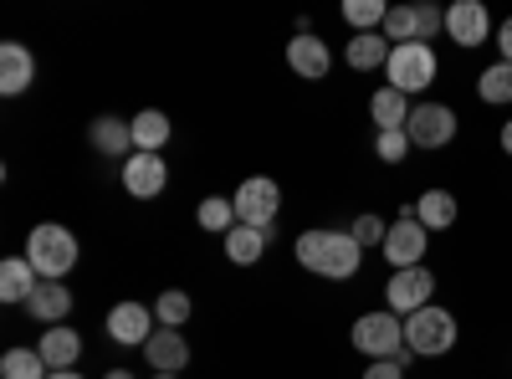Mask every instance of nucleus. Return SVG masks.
Returning a JSON list of instances; mask_svg holds the SVG:
<instances>
[{"label": "nucleus", "mask_w": 512, "mask_h": 379, "mask_svg": "<svg viewBox=\"0 0 512 379\" xmlns=\"http://www.w3.org/2000/svg\"><path fill=\"white\" fill-rule=\"evenodd\" d=\"M292 251H297V262H303L313 277H328V282H349L364 267V246L354 241V231H333V226L303 231Z\"/></svg>", "instance_id": "f257e3e1"}, {"label": "nucleus", "mask_w": 512, "mask_h": 379, "mask_svg": "<svg viewBox=\"0 0 512 379\" xmlns=\"http://www.w3.org/2000/svg\"><path fill=\"white\" fill-rule=\"evenodd\" d=\"M77 257H82V246H77V236H72L67 226H57V221L31 226V236H26V262L36 267L41 282H62V277L77 267Z\"/></svg>", "instance_id": "f03ea898"}, {"label": "nucleus", "mask_w": 512, "mask_h": 379, "mask_svg": "<svg viewBox=\"0 0 512 379\" xmlns=\"http://www.w3.org/2000/svg\"><path fill=\"white\" fill-rule=\"evenodd\" d=\"M456 339H461L456 313L441 308V303H431V308H420V313L405 318V349H410L415 359H441V354L456 349Z\"/></svg>", "instance_id": "7ed1b4c3"}, {"label": "nucleus", "mask_w": 512, "mask_h": 379, "mask_svg": "<svg viewBox=\"0 0 512 379\" xmlns=\"http://www.w3.org/2000/svg\"><path fill=\"white\" fill-rule=\"evenodd\" d=\"M354 349L374 364V359H415L410 349H405V318H395L390 308H379V313H364L359 323H354Z\"/></svg>", "instance_id": "20e7f679"}, {"label": "nucleus", "mask_w": 512, "mask_h": 379, "mask_svg": "<svg viewBox=\"0 0 512 379\" xmlns=\"http://www.w3.org/2000/svg\"><path fill=\"white\" fill-rule=\"evenodd\" d=\"M436 72H441L436 47H425V41H405V47H395V52H390V67H384L390 88H395V93H405V98H415V93L431 88Z\"/></svg>", "instance_id": "39448f33"}, {"label": "nucleus", "mask_w": 512, "mask_h": 379, "mask_svg": "<svg viewBox=\"0 0 512 379\" xmlns=\"http://www.w3.org/2000/svg\"><path fill=\"white\" fill-rule=\"evenodd\" d=\"M277 210H282V185L267 175H251L236 190V226H256L277 236Z\"/></svg>", "instance_id": "423d86ee"}, {"label": "nucleus", "mask_w": 512, "mask_h": 379, "mask_svg": "<svg viewBox=\"0 0 512 379\" xmlns=\"http://www.w3.org/2000/svg\"><path fill=\"white\" fill-rule=\"evenodd\" d=\"M384 303H390L395 318H410L420 308L436 303V272L431 267H405V272H390L384 282Z\"/></svg>", "instance_id": "0eeeda50"}, {"label": "nucleus", "mask_w": 512, "mask_h": 379, "mask_svg": "<svg viewBox=\"0 0 512 379\" xmlns=\"http://www.w3.org/2000/svg\"><path fill=\"white\" fill-rule=\"evenodd\" d=\"M425 251H431V231L405 210L400 221H390V236H384L379 257L390 262V272H405V267H425Z\"/></svg>", "instance_id": "6e6552de"}, {"label": "nucleus", "mask_w": 512, "mask_h": 379, "mask_svg": "<svg viewBox=\"0 0 512 379\" xmlns=\"http://www.w3.org/2000/svg\"><path fill=\"white\" fill-rule=\"evenodd\" d=\"M456 129H461V118L446 103H415L410 108V123H405V134H410L415 149H446L456 139Z\"/></svg>", "instance_id": "1a4fd4ad"}, {"label": "nucleus", "mask_w": 512, "mask_h": 379, "mask_svg": "<svg viewBox=\"0 0 512 379\" xmlns=\"http://www.w3.org/2000/svg\"><path fill=\"white\" fill-rule=\"evenodd\" d=\"M446 36L472 52V47H487L497 31H492V16L482 0H456V6H446Z\"/></svg>", "instance_id": "9d476101"}, {"label": "nucleus", "mask_w": 512, "mask_h": 379, "mask_svg": "<svg viewBox=\"0 0 512 379\" xmlns=\"http://www.w3.org/2000/svg\"><path fill=\"white\" fill-rule=\"evenodd\" d=\"M108 339L123 349H144L154 339V308L144 303H113L108 308Z\"/></svg>", "instance_id": "9b49d317"}, {"label": "nucleus", "mask_w": 512, "mask_h": 379, "mask_svg": "<svg viewBox=\"0 0 512 379\" xmlns=\"http://www.w3.org/2000/svg\"><path fill=\"white\" fill-rule=\"evenodd\" d=\"M123 190L134 195V200H159L164 185H169V164L159 154H134V159H123Z\"/></svg>", "instance_id": "f8f14e48"}, {"label": "nucleus", "mask_w": 512, "mask_h": 379, "mask_svg": "<svg viewBox=\"0 0 512 379\" xmlns=\"http://www.w3.org/2000/svg\"><path fill=\"white\" fill-rule=\"evenodd\" d=\"M88 144L103 154V159H134L139 149H134V118H113V113H103V118H93L88 123Z\"/></svg>", "instance_id": "ddd939ff"}, {"label": "nucleus", "mask_w": 512, "mask_h": 379, "mask_svg": "<svg viewBox=\"0 0 512 379\" xmlns=\"http://www.w3.org/2000/svg\"><path fill=\"white\" fill-rule=\"evenodd\" d=\"M31 82H36V57H31V47H21V41H0V93L21 98Z\"/></svg>", "instance_id": "4468645a"}, {"label": "nucleus", "mask_w": 512, "mask_h": 379, "mask_svg": "<svg viewBox=\"0 0 512 379\" xmlns=\"http://www.w3.org/2000/svg\"><path fill=\"white\" fill-rule=\"evenodd\" d=\"M144 364L154 374H180L190 364V344H185V333L180 328H154V339L144 344Z\"/></svg>", "instance_id": "2eb2a0df"}, {"label": "nucleus", "mask_w": 512, "mask_h": 379, "mask_svg": "<svg viewBox=\"0 0 512 379\" xmlns=\"http://www.w3.org/2000/svg\"><path fill=\"white\" fill-rule=\"evenodd\" d=\"M287 67H292L297 77H308V82H323L328 67H333L328 41H323V36H292V41H287Z\"/></svg>", "instance_id": "dca6fc26"}, {"label": "nucleus", "mask_w": 512, "mask_h": 379, "mask_svg": "<svg viewBox=\"0 0 512 379\" xmlns=\"http://www.w3.org/2000/svg\"><path fill=\"white\" fill-rule=\"evenodd\" d=\"M26 313H31L36 323H47V328L67 323V318H72V287H67V282H41L31 298H26Z\"/></svg>", "instance_id": "f3484780"}, {"label": "nucleus", "mask_w": 512, "mask_h": 379, "mask_svg": "<svg viewBox=\"0 0 512 379\" xmlns=\"http://www.w3.org/2000/svg\"><path fill=\"white\" fill-rule=\"evenodd\" d=\"M36 354L47 359V369H77V359H82V333L57 323V328H47V333H41Z\"/></svg>", "instance_id": "a211bd4d"}, {"label": "nucleus", "mask_w": 512, "mask_h": 379, "mask_svg": "<svg viewBox=\"0 0 512 379\" xmlns=\"http://www.w3.org/2000/svg\"><path fill=\"white\" fill-rule=\"evenodd\" d=\"M410 216H415L425 231H446V226H456L461 205H456V195H451V190H425V195L410 205Z\"/></svg>", "instance_id": "6ab92c4d"}, {"label": "nucleus", "mask_w": 512, "mask_h": 379, "mask_svg": "<svg viewBox=\"0 0 512 379\" xmlns=\"http://www.w3.org/2000/svg\"><path fill=\"white\" fill-rule=\"evenodd\" d=\"M390 41H384L379 31H359V36H349V47H344V62L354 67V72H379V67H390Z\"/></svg>", "instance_id": "aec40b11"}, {"label": "nucleus", "mask_w": 512, "mask_h": 379, "mask_svg": "<svg viewBox=\"0 0 512 379\" xmlns=\"http://www.w3.org/2000/svg\"><path fill=\"white\" fill-rule=\"evenodd\" d=\"M410 108H415V103H410L405 93H395L390 82H384V88L369 98V118H374V129H379V134L405 129V123H410Z\"/></svg>", "instance_id": "412c9836"}, {"label": "nucleus", "mask_w": 512, "mask_h": 379, "mask_svg": "<svg viewBox=\"0 0 512 379\" xmlns=\"http://www.w3.org/2000/svg\"><path fill=\"white\" fill-rule=\"evenodd\" d=\"M36 287H41V277H36V267L26 257H6V262H0V303H21L26 308V298Z\"/></svg>", "instance_id": "4be33fe9"}, {"label": "nucleus", "mask_w": 512, "mask_h": 379, "mask_svg": "<svg viewBox=\"0 0 512 379\" xmlns=\"http://www.w3.org/2000/svg\"><path fill=\"white\" fill-rule=\"evenodd\" d=\"M267 241H272V231L231 226V231H226V257H231L236 267H256V262H262V251H267Z\"/></svg>", "instance_id": "5701e85b"}, {"label": "nucleus", "mask_w": 512, "mask_h": 379, "mask_svg": "<svg viewBox=\"0 0 512 379\" xmlns=\"http://www.w3.org/2000/svg\"><path fill=\"white\" fill-rule=\"evenodd\" d=\"M477 98L482 103H492V108H507L512 103V62H492V67H482V77H477Z\"/></svg>", "instance_id": "b1692460"}, {"label": "nucleus", "mask_w": 512, "mask_h": 379, "mask_svg": "<svg viewBox=\"0 0 512 379\" xmlns=\"http://www.w3.org/2000/svg\"><path fill=\"white\" fill-rule=\"evenodd\" d=\"M169 144V118L159 113V108H144L139 118H134V149L139 154H159Z\"/></svg>", "instance_id": "393cba45"}, {"label": "nucleus", "mask_w": 512, "mask_h": 379, "mask_svg": "<svg viewBox=\"0 0 512 379\" xmlns=\"http://www.w3.org/2000/svg\"><path fill=\"white\" fill-rule=\"evenodd\" d=\"M0 379H52V369L36 349H6L0 354Z\"/></svg>", "instance_id": "a878e982"}, {"label": "nucleus", "mask_w": 512, "mask_h": 379, "mask_svg": "<svg viewBox=\"0 0 512 379\" xmlns=\"http://www.w3.org/2000/svg\"><path fill=\"white\" fill-rule=\"evenodd\" d=\"M190 313H195V303H190V292H180V287H169V292L154 298V323L159 328H185Z\"/></svg>", "instance_id": "bb28decb"}, {"label": "nucleus", "mask_w": 512, "mask_h": 379, "mask_svg": "<svg viewBox=\"0 0 512 379\" xmlns=\"http://www.w3.org/2000/svg\"><path fill=\"white\" fill-rule=\"evenodd\" d=\"M195 221H200V231L226 236V231L236 226V200H226V195H205L200 210H195Z\"/></svg>", "instance_id": "cd10ccee"}, {"label": "nucleus", "mask_w": 512, "mask_h": 379, "mask_svg": "<svg viewBox=\"0 0 512 379\" xmlns=\"http://www.w3.org/2000/svg\"><path fill=\"white\" fill-rule=\"evenodd\" d=\"M384 16H390V6H384V0H344V21L354 26V36H359V31H379Z\"/></svg>", "instance_id": "c85d7f7f"}, {"label": "nucleus", "mask_w": 512, "mask_h": 379, "mask_svg": "<svg viewBox=\"0 0 512 379\" xmlns=\"http://www.w3.org/2000/svg\"><path fill=\"white\" fill-rule=\"evenodd\" d=\"M379 36L390 41V47H405V41H415V6H390Z\"/></svg>", "instance_id": "c756f323"}, {"label": "nucleus", "mask_w": 512, "mask_h": 379, "mask_svg": "<svg viewBox=\"0 0 512 379\" xmlns=\"http://www.w3.org/2000/svg\"><path fill=\"white\" fill-rule=\"evenodd\" d=\"M415 144H410V134L405 129H395V134H374V154L384 159V164H405V154H410Z\"/></svg>", "instance_id": "7c9ffc66"}, {"label": "nucleus", "mask_w": 512, "mask_h": 379, "mask_svg": "<svg viewBox=\"0 0 512 379\" xmlns=\"http://www.w3.org/2000/svg\"><path fill=\"white\" fill-rule=\"evenodd\" d=\"M441 31H446V11H441V6H415V41H425V47H431Z\"/></svg>", "instance_id": "2f4dec72"}, {"label": "nucleus", "mask_w": 512, "mask_h": 379, "mask_svg": "<svg viewBox=\"0 0 512 379\" xmlns=\"http://www.w3.org/2000/svg\"><path fill=\"white\" fill-rule=\"evenodd\" d=\"M384 236H390V221H379V216H359L354 221V241L359 246H384Z\"/></svg>", "instance_id": "473e14b6"}, {"label": "nucleus", "mask_w": 512, "mask_h": 379, "mask_svg": "<svg viewBox=\"0 0 512 379\" xmlns=\"http://www.w3.org/2000/svg\"><path fill=\"white\" fill-rule=\"evenodd\" d=\"M405 369H410V359H374L364 369V379H405Z\"/></svg>", "instance_id": "72a5a7b5"}, {"label": "nucleus", "mask_w": 512, "mask_h": 379, "mask_svg": "<svg viewBox=\"0 0 512 379\" xmlns=\"http://www.w3.org/2000/svg\"><path fill=\"white\" fill-rule=\"evenodd\" d=\"M492 47L502 52V62H512V16H507V21L497 26V36H492Z\"/></svg>", "instance_id": "f704fd0d"}, {"label": "nucleus", "mask_w": 512, "mask_h": 379, "mask_svg": "<svg viewBox=\"0 0 512 379\" xmlns=\"http://www.w3.org/2000/svg\"><path fill=\"white\" fill-rule=\"evenodd\" d=\"M497 144H502V154H512V118L502 123V134H497Z\"/></svg>", "instance_id": "c9c22d12"}, {"label": "nucleus", "mask_w": 512, "mask_h": 379, "mask_svg": "<svg viewBox=\"0 0 512 379\" xmlns=\"http://www.w3.org/2000/svg\"><path fill=\"white\" fill-rule=\"evenodd\" d=\"M52 379H82L77 369H52Z\"/></svg>", "instance_id": "e433bc0d"}, {"label": "nucleus", "mask_w": 512, "mask_h": 379, "mask_svg": "<svg viewBox=\"0 0 512 379\" xmlns=\"http://www.w3.org/2000/svg\"><path fill=\"white\" fill-rule=\"evenodd\" d=\"M103 379H134V374H128V369H108Z\"/></svg>", "instance_id": "4c0bfd02"}, {"label": "nucleus", "mask_w": 512, "mask_h": 379, "mask_svg": "<svg viewBox=\"0 0 512 379\" xmlns=\"http://www.w3.org/2000/svg\"><path fill=\"white\" fill-rule=\"evenodd\" d=\"M149 379H180V374H149Z\"/></svg>", "instance_id": "58836bf2"}]
</instances>
